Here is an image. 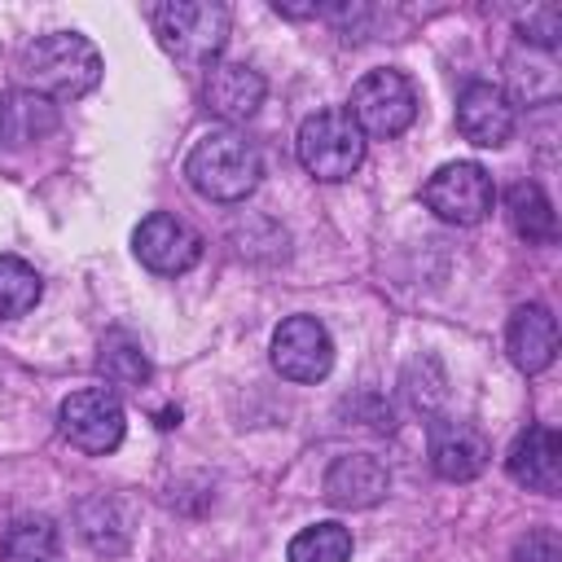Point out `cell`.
<instances>
[{"label":"cell","instance_id":"obj_1","mask_svg":"<svg viewBox=\"0 0 562 562\" xmlns=\"http://www.w3.org/2000/svg\"><path fill=\"white\" fill-rule=\"evenodd\" d=\"M259 176H263V158L255 140H246L237 127L202 132L184 158V180L206 202H241L255 193Z\"/></svg>","mask_w":562,"mask_h":562},{"label":"cell","instance_id":"obj_2","mask_svg":"<svg viewBox=\"0 0 562 562\" xmlns=\"http://www.w3.org/2000/svg\"><path fill=\"white\" fill-rule=\"evenodd\" d=\"M22 75L48 101H79L101 83V53L79 31H53L22 53Z\"/></svg>","mask_w":562,"mask_h":562},{"label":"cell","instance_id":"obj_3","mask_svg":"<svg viewBox=\"0 0 562 562\" xmlns=\"http://www.w3.org/2000/svg\"><path fill=\"white\" fill-rule=\"evenodd\" d=\"M154 35L167 57L189 70L215 66L228 44V9L215 0H171L154 9Z\"/></svg>","mask_w":562,"mask_h":562},{"label":"cell","instance_id":"obj_4","mask_svg":"<svg viewBox=\"0 0 562 562\" xmlns=\"http://www.w3.org/2000/svg\"><path fill=\"white\" fill-rule=\"evenodd\" d=\"M299 162L316 180H347L364 162V132L351 123L347 110H316L299 127Z\"/></svg>","mask_w":562,"mask_h":562},{"label":"cell","instance_id":"obj_5","mask_svg":"<svg viewBox=\"0 0 562 562\" xmlns=\"http://www.w3.org/2000/svg\"><path fill=\"white\" fill-rule=\"evenodd\" d=\"M347 114L364 136L391 140V136L408 132V123L417 119V88L400 70H369L356 79Z\"/></svg>","mask_w":562,"mask_h":562},{"label":"cell","instance_id":"obj_6","mask_svg":"<svg viewBox=\"0 0 562 562\" xmlns=\"http://www.w3.org/2000/svg\"><path fill=\"white\" fill-rule=\"evenodd\" d=\"M57 422H61V435L88 452V457H105L123 443V430H127V413H123V400L110 391V386H83V391H70L57 408Z\"/></svg>","mask_w":562,"mask_h":562},{"label":"cell","instance_id":"obj_7","mask_svg":"<svg viewBox=\"0 0 562 562\" xmlns=\"http://www.w3.org/2000/svg\"><path fill=\"white\" fill-rule=\"evenodd\" d=\"M422 198H426V206H430L443 224L470 228V224H479V220L492 215L496 189H492V176H487L479 162L457 158V162H443V167L426 180Z\"/></svg>","mask_w":562,"mask_h":562},{"label":"cell","instance_id":"obj_8","mask_svg":"<svg viewBox=\"0 0 562 562\" xmlns=\"http://www.w3.org/2000/svg\"><path fill=\"white\" fill-rule=\"evenodd\" d=\"M272 369L290 382H321L334 369V342L316 316H285L272 334Z\"/></svg>","mask_w":562,"mask_h":562},{"label":"cell","instance_id":"obj_9","mask_svg":"<svg viewBox=\"0 0 562 562\" xmlns=\"http://www.w3.org/2000/svg\"><path fill=\"white\" fill-rule=\"evenodd\" d=\"M132 250H136V259H140L149 272H158V277H180V272H189V268L202 259V237H198L184 220H176V215H167V211H154V215H145V220L136 224Z\"/></svg>","mask_w":562,"mask_h":562},{"label":"cell","instance_id":"obj_10","mask_svg":"<svg viewBox=\"0 0 562 562\" xmlns=\"http://www.w3.org/2000/svg\"><path fill=\"white\" fill-rule=\"evenodd\" d=\"M426 448H430L435 474L448 479V483H470L492 461V448H487L483 430L470 426V422H457V417H435L430 430H426Z\"/></svg>","mask_w":562,"mask_h":562},{"label":"cell","instance_id":"obj_11","mask_svg":"<svg viewBox=\"0 0 562 562\" xmlns=\"http://www.w3.org/2000/svg\"><path fill=\"white\" fill-rule=\"evenodd\" d=\"M457 132L479 149H501L514 136V101L487 79L465 83L457 97Z\"/></svg>","mask_w":562,"mask_h":562},{"label":"cell","instance_id":"obj_12","mask_svg":"<svg viewBox=\"0 0 562 562\" xmlns=\"http://www.w3.org/2000/svg\"><path fill=\"white\" fill-rule=\"evenodd\" d=\"M505 470L514 483H522L527 492L540 496H558L562 487V439L553 426H527L509 452H505Z\"/></svg>","mask_w":562,"mask_h":562},{"label":"cell","instance_id":"obj_13","mask_svg":"<svg viewBox=\"0 0 562 562\" xmlns=\"http://www.w3.org/2000/svg\"><path fill=\"white\" fill-rule=\"evenodd\" d=\"M391 492V470L373 452H347L325 470V501L338 509H369Z\"/></svg>","mask_w":562,"mask_h":562},{"label":"cell","instance_id":"obj_14","mask_svg":"<svg viewBox=\"0 0 562 562\" xmlns=\"http://www.w3.org/2000/svg\"><path fill=\"white\" fill-rule=\"evenodd\" d=\"M263 75L246 61H215L206 75V110L224 123H241L263 105Z\"/></svg>","mask_w":562,"mask_h":562},{"label":"cell","instance_id":"obj_15","mask_svg":"<svg viewBox=\"0 0 562 562\" xmlns=\"http://www.w3.org/2000/svg\"><path fill=\"white\" fill-rule=\"evenodd\" d=\"M505 347H509V360L522 369V373H540L553 364L558 356V321L544 303H522L514 316H509V334H505Z\"/></svg>","mask_w":562,"mask_h":562},{"label":"cell","instance_id":"obj_16","mask_svg":"<svg viewBox=\"0 0 562 562\" xmlns=\"http://www.w3.org/2000/svg\"><path fill=\"white\" fill-rule=\"evenodd\" d=\"M79 536L88 540L92 553H105V558H119L127 544H132V509L127 501L110 496V492H97L79 505Z\"/></svg>","mask_w":562,"mask_h":562},{"label":"cell","instance_id":"obj_17","mask_svg":"<svg viewBox=\"0 0 562 562\" xmlns=\"http://www.w3.org/2000/svg\"><path fill=\"white\" fill-rule=\"evenodd\" d=\"M57 127V105L31 88H13L0 97V140L4 145H35Z\"/></svg>","mask_w":562,"mask_h":562},{"label":"cell","instance_id":"obj_18","mask_svg":"<svg viewBox=\"0 0 562 562\" xmlns=\"http://www.w3.org/2000/svg\"><path fill=\"white\" fill-rule=\"evenodd\" d=\"M505 215H509V228L527 241V246H549L558 237V215H553V202L549 193L536 184V180H514L509 193H505Z\"/></svg>","mask_w":562,"mask_h":562},{"label":"cell","instance_id":"obj_19","mask_svg":"<svg viewBox=\"0 0 562 562\" xmlns=\"http://www.w3.org/2000/svg\"><path fill=\"white\" fill-rule=\"evenodd\" d=\"M97 373L110 382V386H123V391H140L149 382V360L140 351V342L127 334V329H110L101 338V351H97Z\"/></svg>","mask_w":562,"mask_h":562},{"label":"cell","instance_id":"obj_20","mask_svg":"<svg viewBox=\"0 0 562 562\" xmlns=\"http://www.w3.org/2000/svg\"><path fill=\"white\" fill-rule=\"evenodd\" d=\"M57 527L44 514L13 518L0 540V562H57Z\"/></svg>","mask_w":562,"mask_h":562},{"label":"cell","instance_id":"obj_21","mask_svg":"<svg viewBox=\"0 0 562 562\" xmlns=\"http://www.w3.org/2000/svg\"><path fill=\"white\" fill-rule=\"evenodd\" d=\"M285 558L290 562H347L351 558V531L342 522H312L290 540Z\"/></svg>","mask_w":562,"mask_h":562},{"label":"cell","instance_id":"obj_22","mask_svg":"<svg viewBox=\"0 0 562 562\" xmlns=\"http://www.w3.org/2000/svg\"><path fill=\"white\" fill-rule=\"evenodd\" d=\"M40 294H44L40 272L18 255H0V316L4 321L26 316L40 303Z\"/></svg>","mask_w":562,"mask_h":562},{"label":"cell","instance_id":"obj_23","mask_svg":"<svg viewBox=\"0 0 562 562\" xmlns=\"http://www.w3.org/2000/svg\"><path fill=\"white\" fill-rule=\"evenodd\" d=\"M509 83H514V92L527 105H549L558 97V66H553L549 53L527 48V61L522 57H509Z\"/></svg>","mask_w":562,"mask_h":562},{"label":"cell","instance_id":"obj_24","mask_svg":"<svg viewBox=\"0 0 562 562\" xmlns=\"http://www.w3.org/2000/svg\"><path fill=\"white\" fill-rule=\"evenodd\" d=\"M518 31H522L527 48L553 53L558 40H562V13L553 4H536V9H527V18H518Z\"/></svg>","mask_w":562,"mask_h":562},{"label":"cell","instance_id":"obj_25","mask_svg":"<svg viewBox=\"0 0 562 562\" xmlns=\"http://www.w3.org/2000/svg\"><path fill=\"white\" fill-rule=\"evenodd\" d=\"M514 562H562V540L553 527H531L514 544Z\"/></svg>","mask_w":562,"mask_h":562}]
</instances>
